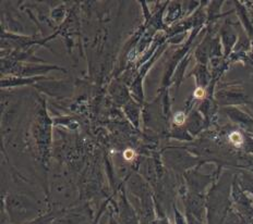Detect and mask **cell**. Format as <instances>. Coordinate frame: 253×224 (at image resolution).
<instances>
[{
	"mask_svg": "<svg viewBox=\"0 0 253 224\" xmlns=\"http://www.w3.org/2000/svg\"><path fill=\"white\" fill-rule=\"evenodd\" d=\"M229 139L230 141L234 144L235 146L237 147H240L241 144L243 143V138H242V136H241L240 133H237V132H234V133L230 134V136H229Z\"/></svg>",
	"mask_w": 253,
	"mask_h": 224,
	"instance_id": "obj_1",
	"label": "cell"
},
{
	"mask_svg": "<svg viewBox=\"0 0 253 224\" xmlns=\"http://www.w3.org/2000/svg\"><path fill=\"white\" fill-rule=\"evenodd\" d=\"M204 95H205V91H204L203 88H197L195 91H194V97L195 98H203Z\"/></svg>",
	"mask_w": 253,
	"mask_h": 224,
	"instance_id": "obj_4",
	"label": "cell"
},
{
	"mask_svg": "<svg viewBox=\"0 0 253 224\" xmlns=\"http://www.w3.org/2000/svg\"><path fill=\"white\" fill-rule=\"evenodd\" d=\"M134 156H135V153H134V151H133L132 149H127V150L124 152V158L126 160H128V161L132 160V159L134 158Z\"/></svg>",
	"mask_w": 253,
	"mask_h": 224,
	"instance_id": "obj_3",
	"label": "cell"
},
{
	"mask_svg": "<svg viewBox=\"0 0 253 224\" xmlns=\"http://www.w3.org/2000/svg\"><path fill=\"white\" fill-rule=\"evenodd\" d=\"M185 115L183 112H178V113H176L175 115V124H178V125H181V124H183L185 123Z\"/></svg>",
	"mask_w": 253,
	"mask_h": 224,
	"instance_id": "obj_2",
	"label": "cell"
}]
</instances>
